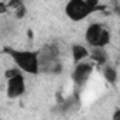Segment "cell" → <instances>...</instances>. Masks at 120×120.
Here are the masks:
<instances>
[{"label":"cell","instance_id":"13","mask_svg":"<svg viewBox=\"0 0 120 120\" xmlns=\"http://www.w3.org/2000/svg\"><path fill=\"white\" fill-rule=\"evenodd\" d=\"M113 120H120V109H116V112L113 113Z\"/></svg>","mask_w":120,"mask_h":120},{"label":"cell","instance_id":"4","mask_svg":"<svg viewBox=\"0 0 120 120\" xmlns=\"http://www.w3.org/2000/svg\"><path fill=\"white\" fill-rule=\"evenodd\" d=\"M26 92V79L23 74H19L10 79H7V96L10 99H16Z\"/></svg>","mask_w":120,"mask_h":120},{"label":"cell","instance_id":"1","mask_svg":"<svg viewBox=\"0 0 120 120\" xmlns=\"http://www.w3.org/2000/svg\"><path fill=\"white\" fill-rule=\"evenodd\" d=\"M9 55L14 61L16 67L20 68L23 72L30 74V75H37L40 72V56L37 52L33 51H17V49H7Z\"/></svg>","mask_w":120,"mask_h":120},{"label":"cell","instance_id":"16","mask_svg":"<svg viewBox=\"0 0 120 120\" xmlns=\"http://www.w3.org/2000/svg\"><path fill=\"white\" fill-rule=\"evenodd\" d=\"M119 35H120V31H119Z\"/></svg>","mask_w":120,"mask_h":120},{"label":"cell","instance_id":"8","mask_svg":"<svg viewBox=\"0 0 120 120\" xmlns=\"http://www.w3.org/2000/svg\"><path fill=\"white\" fill-rule=\"evenodd\" d=\"M103 76L105 79L109 82V83H116L117 82V71L113 68V67H105L103 69Z\"/></svg>","mask_w":120,"mask_h":120},{"label":"cell","instance_id":"7","mask_svg":"<svg viewBox=\"0 0 120 120\" xmlns=\"http://www.w3.org/2000/svg\"><path fill=\"white\" fill-rule=\"evenodd\" d=\"M90 59L93 62H96L98 65H105L107 62V54L103 48L96 47L90 51Z\"/></svg>","mask_w":120,"mask_h":120},{"label":"cell","instance_id":"3","mask_svg":"<svg viewBox=\"0 0 120 120\" xmlns=\"http://www.w3.org/2000/svg\"><path fill=\"white\" fill-rule=\"evenodd\" d=\"M95 10L88 6L85 0H68L65 4V14L72 21H82Z\"/></svg>","mask_w":120,"mask_h":120},{"label":"cell","instance_id":"5","mask_svg":"<svg viewBox=\"0 0 120 120\" xmlns=\"http://www.w3.org/2000/svg\"><path fill=\"white\" fill-rule=\"evenodd\" d=\"M92 72H93V64H90V62H78L74 72H72V79L78 86H81L89 79Z\"/></svg>","mask_w":120,"mask_h":120},{"label":"cell","instance_id":"14","mask_svg":"<svg viewBox=\"0 0 120 120\" xmlns=\"http://www.w3.org/2000/svg\"><path fill=\"white\" fill-rule=\"evenodd\" d=\"M114 13H116V14H117L119 17H120V6H117V7L114 9Z\"/></svg>","mask_w":120,"mask_h":120},{"label":"cell","instance_id":"15","mask_svg":"<svg viewBox=\"0 0 120 120\" xmlns=\"http://www.w3.org/2000/svg\"><path fill=\"white\" fill-rule=\"evenodd\" d=\"M0 7H2V13H4V11H6V4H2Z\"/></svg>","mask_w":120,"mask_h":120},{"label":"cell","instance_id":"11","mask_svg":"<svg viewBox=\"0 0 120 120\" xmlns=\"http://www.w3.org/2000/svg\"><path fill=\"white\" fill-rule=\"evenodd\" d=\"M23 4V2H21V0H10V2H9V7H11V9H19L20 6Z\"/></svg>","mask_w":120,"mask_h":120},{"label":"cell","instance_id":"2","mask_svg":"<svg viewBox=\"0 0 120 120\" xmlns=\"http://www.w3.org/2000/svg\"><path fill=\"white\" fill-rule=\"evenodd\" d=\"M85 40L92 48H96V47L105 48L110 42V33L105 26L99 23H93L86 28Z\"/></svg>","mask_w":120,"mask_h":120},{"label":"cell","instance_id":"9","mask_svg":"<svg viewBox=\"0 0 120 120\" xmlns=\"http://www.w3.org/2000/svg\"><path fill=\"white\" fill-rule=\"evenodd\" d=\"M19 74H21V69L20 68H13V69H7L6 72H4V76H6V79H10V78H13V76H16V75H19Z\"/></svg>","mask_w":120,"mask_h":120},{"label":"cell","instance_id":"12","mask_svg":"<svg viewBox=\"0 0 120 120\" xmlns=\"http://www.w3.org/2000/svg\"><path fill=\"white\" fill-rule=\"evenodd\" d=\"M16 14H17V17H19V19H21V17L26 14V6H24V4H21L19 9H16Z\"/></svg>","mask_w":120,"mask_h":120},{"label":"cell","instance_id":"10","mask_svg":"<svg viewBox=\"0 0 120 120\" xmlns=\"http://www.w3.org/2000/svg\"><path fill=\"white\" fill-rule=\"evenodd\" d=\"M85 2H86V3H88V6H89V7H92L93 10L100 9V7H99V0H85Z\"/></svg>","mask_w":120,"mask_h":120},{"label":"cell","instance_id":"6","mask_svg":"<svg viewBox=\"0 0 120 120\" xmlns=\"http://www.w3.org/2000/svg\"><path fill=\"white\" fill-rule=\"evenodd\" d=\"M89 55H90V52L88 51V48L85 45H81V44H74L72 45V59H74L75 64L82 62Z\"/></svg>","mask_w":120,"mask_h":120}]
</instances>
